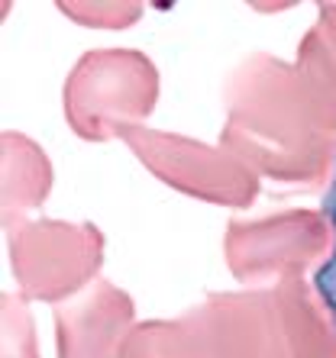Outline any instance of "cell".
<instances>
[{
	"mask_svg": "<svg viewBox=\"0 0 336 358\" xmlns=\"http://www.w3.org/2000/svg\"><path fill=\"white\" fill-rule=\"evenodd\" d=\"M220 145L259 178L320 187L336 168V87L314 62L252 52L223 84Z\"/></svg>",
	"mask_w": 336,
	"mask_h": 358,
	"instance_id": "cell-1",
	"label": "cell"
},
{
	"mask_svg": "<svg viewBox=\"0 0 336 358\" xmlns=\"http://www.w3.org/2000/svg\"><path fill=\"white\" fill-rule=\"evenodd\" d=\"M159 100V71L136 49L84 52L62 91L71 133L84 142H107L149 120Z\"/></svg>",
	"mask_w": 336,
	"mask_h": 358,
	"instance_id": "cell-2",
	"label": "cell"
},
{
	"mask_svg": "<svg viewBox=\"0 0 336 358\" xmlns=\"http://www.w3.org/2000/svg\"><path fill=\"white\" fill-rule=\"evenodd\" d=\"M120 139L152 175L178 194L236 210L252 207L259 197V175L223 145H207L191 136L162 133L149 126L126 129Z\"/></svg>",
	"mask_w": 336,
	"mask_h": 358,
	"instance_id": "cell-3",
	"label": "cell"
},
{
	"mask_svg": "<svg viewBox=\"0 0 336 358\" xmlns=\"http://www.w3.org/2000/svg\"><path fill=\"white\" fill-rule=\"evenodd\" d=\"M104 265V233L94 223L33 220L10 233V268L23 300L65 303L91 287Z\"/></svg>",
	"mask_w": 336,
	"mask_h": 358,
	"instance_id": "cell-4",
	"label": "cell"
},
{
	"mask_svg": "<svg viewBox=\"0 0 336 358\" xmlns=\"http://www.w3.org/2000/svg\"><path fill=\"white\" fill-rule=\"evenodd\" d=\"M330 220L323 210H281L262 220H230L223 236L230 275L239 284L269 278H304V271L330 249Z\"/></svg>",
	"mask_w": 336,
	"mask_h": 358,
	"instance_id": "cell-5",
	"label": "cell"
},
{
	"mask_svg": "<svg viewBox=\"0 0 336 358\" xmlns=\"http://www.w3.org/2000/svg\"><path fill=\"white\" fill-rule=\"evenodd\" d=\"M210 358H291L272 287L214 291L194 307Z\"/></svg>",
	"mask_w": 336,
	"mask_h": 358,
	"instance_id": "cell-6",
	"label": "cell"
},
{
	"mask_svg": "<svg viewBox=\"0 0 336 358\" xmlns=\"http://www.w3.org/2000/svg\"><path fill=\"white\" fill-rule=\"evenodd\" d=\"M133 317V297L101 278L81 297L55 303V352L59 358H120Z\"/></svg>",
	"mask_w": 336,
	"mask_h": 358,
	"instance_id": "cell-7",
	"label": "cell"
},
{
	"mask_svg": "<svg viewBox=\"0 0 336 358\" xmlns=\"http://www.w3.org/2000/svg\"><path fill=\"white\" fill-rule=\"evenodd\" d=\"M52 191V162L39 142L23 133L0 136V210L10 233L23 226V213L42 207Z\"/></svg>",
	"mask_w": 336,
	"mask_h": 358,
	"instance_id": "cell-8",
	"label": "cell"
},
{
	"mask_svg": "<svg viewBox=\"0 0 336 358\" xmlns=\"http://www.w3.org/2000/svg\"><path fill=\"white\" fill-rule=\"evenodd\" d=\"M291 358H336V323L314 284L285 278L272 287Z\"/></svg>",
	"mask_w": 336,
	"mask_h": 358,
	"instance_id": "cell-9",
	"label": "cell"
},
{
	"mask_svg": "<svg viewBox=\"0 0 336 358\" xmlns=\"http://www.w3.org/2000/svg\"><path fill=\"white\" fill-rule=\"evenodd\" d=\"M120 358H210V349L191 307L175 320H146L133 326Z\"/></svg>",
	"mask_w": 336,
	"mask_h": 358,
	"instance_id": "cell-10",
	"label": "cell"
},
{
	"mask_svg": "<svg viewBox=\"0 0 336 358\" xmlns=\"http://www.w3.org/2000/svg\"><path fill=\"white\" fill-rule=\"evenodd\" d=\"M0 358H39V342H36V323L29 317L23 297L0 294Z\"/></svg>",
	"mask_w": 336,
	"mask_h": 358,
	"instance_id": "cell-11",
	"label": "cell"
},
{
	"mask_svg": "<svg viewBox=\"0 0 336 358\" xmlns=\"http://www.w3.org/2000/svg\"><path fill=\"white\" fill-rule=\"evenodd\" d=\"M298 55L314 62L336 87V3H317V23L304 33Z\"/></svg>",
	"mask_w": 336,
	"mask_h": 358,
	"instance_id": "cell-12",
	"label": "cell"
},
{
	"mask_svg": "<svg viewBox=\"0 0 336 358\" xmlns=\"http://www.w3.org/2000/svg\"><path fill=\"white\" fill-rule=\"evenodd\" d=\"M323 217L330 220V229H333V249H330L327 262L317 265L314 271V291L323 300V307L330 310V317L336 323V168H333V181H330V191L323 197Z\"/></svg>",
	"mask_w": 336,
	"mask_h": 358,
	"instance_id": "cell-13",
	"label": "cell"
},
{
	"mask_svg": "<svg viewBox=\"0 0 336 358\" xmlns=\"http://www.w3.org/2000/svg\"><path fill=\"white\" fill-rule=\"evenodd\" d=\"M62 13L68 17H75L78 23L84 26H110V29H117V26H130L143 7L139 3H59Z\"/></svg>",
	"mask_w": 336,
	"mask_h": 358,
	"instance_id": "cell-14",
	"label": "cell"
}]
</instances>
